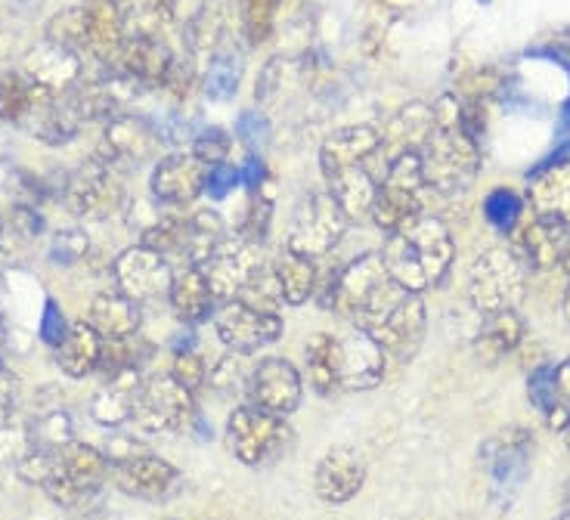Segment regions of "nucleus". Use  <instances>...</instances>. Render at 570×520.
<instances>
[{"label": "nucleus", "instance_id": "obj_40", "mask_svg": "<svg viewBox=\"0 0 570 520\" xmlns=\"http://www.w3.org/2000/svg\"><path fill=\"white\" fill-rule=\"evenodd\" d=\"M153 130L146 127V121H134V118H121L109 127V146L118 155H142L153 146Z\"/></svg>", "mask_w": 570, "mask_h": 520}, {"label": "nucleus", "instance_id": "obj_62", "mask_svg": "<svg viewBox=\"0 0 570 520\" xmlns=\"http://www.w3.org/2000/svg\"><path fill=\"white\" fill-rule=\"evenodd\" d=\"M564 520H570V514H568V518H564Z\"/></svg>", "mask_w": 570, "mask_h": 520}, {"label": "nucleus", "instance_id": "obj_39", "mask_svg": "<svg viewBox=\"0 0 570 520\" xmlns=\"http://www.w3.org/2000/svg\"><path fill=\"white\" fill-rule=\"evenodd\" d=\"M29 436H31V447H47V450L69 443L71 440L69 415H66L62 409H47V412H41V415L31 422Z\"/></svg>", "mask_w": 570, "mask_h": 520}, {"label": "nucleus", "instance_id": "obj_36", "mask_svg": "<svg viewBox=\"0 0 570 520\" xmlns=\"http://www.w3.org/2000/svg\"><path fill=\"white\" fill-rule=\"evenodd\" d=\"M220 245H224V220L214 212L193 214L189 229H186V264H193V267L208 264Z\"/></svg>", "mask_w": 570, "mask_h": 520}, {"label": "nucleus", "instance_id": "obj_28", "mask_svg": "<svg viewBox=\"0 0 570 520\" xmlns=\"http://www.w3.org/2000/svg\"><path fill=\"white\" fill-rule=\"evenodd\" d=\"M102 356V335L87 323L69 325V335L57 347V366L69 375V379H85L90 372L100 369Z\"/></svg>", "mask_w": 570, "mask_h": 520}, {"label": "nucleus", "instance_id": "obj_14", "mask_svg": "<svg viewBox=\"0 0 570 520\" xmlns=\"http://www.w3.org/2000/svg\"><path fill=\"white\" fill-rule=\"evenodd\" d=\"M66 205L78 217L102 220L121 208V186L112 180V170L106 161L94 158L75 170L66 186Z\"/></svg>", "mask_w": 570, "mask_h": 520}, {"label": "nucleus", "instance_id": "obj_22", "mask_svg": "<svg viewBox=\"0 0 570 520\" xmlns=\"http://www.w3.org/2000/svg\"><path fill=\"white\" fill-rule=\"evenodd\" d=\"M570 252V224L558 220H542L537 217L533 224L521 233L518 239V257L524 261V267H556Z\"/></svg>", "mask_w": 570, "mask_h": 520}, {"label": "nucleus", "instance_id": "obj_41", "mask_svg": "<svg viewBox=\"0 0 570 520\" xmlns=\"http://www.w3.org/2000/svg\"><path fill=\"white\" fill-rule=\"evenodd\" d=\"M276 19V0H243V31L252 43L271 38Z\"/></svg>", "mask_w": 570, "mask_h": 520}, {"label": "nucleus", "instance_id": "obj_50", "mask_svg": "<svg viewBox=\"0 0 570 520\" xmlns=\"http://www.w3.org/2000/svg\"><path fill=\"white\" fill-rule=\"evenodd\" d=\"M69 335V323H66V316H62V310L53 297H47V304H43V316H41V337L43 344H50L53 351H57L59 344L66 341Z\"/></svg>", "mask_w": 570, "mask_h": 520}, {"label": "nucleus", "instance_id": "obj_25", "mask_svg": "<svg viewBox=\"0 0 570 520\" xmlns=\"http://www.w3.org/2000/svg\"><path fill=\"white\" fill-rule=\"evenodd\" d=\"M140 304L134 297L121 295V292H102L94 297L87 323L94 325L102 335V341H118V337H130L140 332Z\"/></svg>", "mask_w": 570, "mask_h": 520}, {"label": "nucleus", "instance_id": "obj_15", "mask_svg": "<svg viewBox=\"0 0 570 520\" xmlns=\"http://www.w3.org/2000/svg\"><path fill=\"white\" fill-rule=\"evenodd\" d=\"M264 267V257L257 242H224L217 252L212 254L208 264H202L208 285H212L214 301H236L248 279L255 276L257 269Z\"/></svg>", "mask_w": 570, "mask_h": 520}, {"label": "nucleus", "instance_id": "obj_2", "mask_svg": "<svg viewBox=\"0 0 570 520\" xmlns=\"http://www.w3.org/2000/svg\"><path fill=\"white\" fill-rule=\"evenodd\" d=\"M382 261L400 288L422 295L446 276L453 264V239L438 217H415L403 229L391 233Z\"/></svg>", "mask_w": 570, "mask_h": 520}, {"label": "nucleus", "instance_id": "obj_1", "mask_svg": "<svg viewBox=\"0 0 570 520\" xmlns=\"http://www.w3.org/2000/svg\"><path fill=\"white\" fill-rule=\"evenodd\" d=\"M19 478L35 487H43L47 496L59 506H78L87 496L100 490L109 478V459L100 450L69 440L62 447H31L22 462L16 464Z\"/></svg>", "mask_w": 570, "mask_h": 520}, {"label": "nucleus", "instance_id": "obj_48", "mask_svg": "<svg viewBox=\"0 0 570 520\" xmlns=\"http://www.w3.org/2000/svg\"><path fill=\"white\" fill-rule=\"evenodd\" d=\"M236 134L248 149H264L271 143V121L261 112H243L236 121Z\"/></svg>", "mask_w": 570, "mask_h": 520}, {"label": "nucleus", "instance_id": "obj_56", "mask_svg": "<svg viewBox=\"0 0 570 520\" xmlns=\"http://www.w3.org/2000/svg\"><path fill=\"white\" fill-rule=\"evenodd\" d=\"M264 174H267L264 161L261 158H248L243 168H239V184L248 186V189H257V186L264 184Z\"/></svg>", "mask_w": 570, "mask_h": 520}, {"label": "nucleus", "instance_id": "obj_5", "mask_svg": "<svg viewBox=\"0 0 570 520\" xmlns=\"http://www.w3.org/2000/svg\"><path fill=\"white\" fill-rule=\"evenodd\" d=\"M419 165H422L425 186L453 196V193L469 189L471 180H474L478 149L462 134V127H441V130H431V137L422 143Z\"/></svg>", "mask_w": 570, "mask_h": 520}, {"label": "nucleus", "instance_id": "obj_24", "mask_svg": "<svg viewBox=\"0 0 570 520\" xmlns=\"http://www.w3.org/2000/svg\"><path fill=\"white\" fill-rule=\"evenodd\" d=\"M379 146H382V137L372 127H347V130L332 134L323 146L326 177H335V174L351 168H363L372 155L379 153Z\"/></svg>", "mask_w": 570, "mask_h": 520}, {"label": "nucleus", "instance_id": "obj_57", "mask_svg": "<svg viewBox=\"0 0 570 520\" xmlns=\"http://www.w3.org/2000/svg\"><path fill=\"white\" fill-rule=\"evenodd\" d=\"M558 137L570 140V99L561 106V115H558Z\"/></svg>", "mask_w": 570, "mask_h": 520}, {"label": "nucleus", "instance_id": "obj_20", "mask_svg": "<svg viewBox=\"0 0 570 520\" xmlns=\"http://www.w3.org/2000/svg\"><path fill=\"white\" fill-rule=\"evenodd\" d=\"M205 174L208 168L196 155H168L153 170V193L165 205H189L205 193Z\"/></svg>", "mask_w": 570, "mask_h": 520}, {"label": "nucleus", "instance_id": "obj_21", "mask_svg": "<svg viewBox=\"0 0 570 520\" xmlns=\"http://www.w3.org/2000/svg\"><path fill=\"white\" fill-rule=\"evenodd\" d=\"M85 47L100 59L118 57L125 38V10L118 0H85Z\"/></svg>", "mask_w": 570, "mask_h": 520}, {"label": "nucleus", "instance_id": "obj_31", "mask_svg": "<svg viewBox=\"0 0 570 520\" xmlns=\"http://www.w3.org/2000/svg\"><path fill=\"white\" fill-rule=\"evenodd\" d=\"M118 62H121V69H125L130 81H161L165 71L171 69L168 50L158 41H153V35L128 38L118 50Z\"/></svg>", "mask_w": 570, "mask_h": 520}, {"label": "nucleus", "instance_id": "obj_16", "mask_svg": "<svg viewBox=\"0 0 570 520\" xmlns=\"http://www.w3.org/2000/svg\"><path fill=\"white\" fill-rule=\"evenodd\" d=\"M301 375L283 356L261 360L248 375V394L257 409H267L273 415H292L301 406Z\"/></svg>", "mask_w": 570, "mask_h": 520}, {"label": "nucleus", "instance_id": "obj_55", "mask_svg": "<svg viewBox=\"0 0 570 520\" xmlns=\"http://www.w3.org/2000/svg\"><path fill=\"white\" fill-rule=\"evenodd\" d=\"M16 415V387L10 381H0V428L13 424Z\"/></svg>", "mask_w": 570, "mask_h": 520}, {"label": "nucleus", "instance_id": "obj_49", "mask_svg": "<svg viewBox=\"0 0 570 520\" xmlns=\"http://www.w3.org/2000/svg\"><path fill=\"white\" fill-rule=\"evenodd\" d=\"M267 229H271V202H252L239 224V239L264 242Z\"/></svg>", "mask_w": 570, "mask_h": 520}, {"label": "nucleus", "instance_id": "obj_45", "mask_svg": "<svg viewBox=\"0 0 570 520\" xmlns=\"http://www.w3.org/2000/svg\"><path fill=\"white\" fill-rule=\"evenodd\" d=\"M171 379L189 391V394H199L202 384L208 379V366L202 363V356L196 351H184L174 356V369H171Z\"/></svg>", "mask_w": 570, "mask_h": 520}, {"label": "nucleus", "instance_id": "obj_23", "mask_svg": "<svg viewBox=\"0 0 570 520\" xmlns=\"http://www.w3.org/2000/svg\"><path fill=\"white\" fill-rule=\"evenodd\" d=\"M140 369H125V372H115L109 379L102 381V387L94 394L90 403V415L94 422L102 428H118V424L130 422V412H134V400L140 394Z\"/></svg>", "mask_w": 570, "mask_h": 520}, {"label": "nucleus", "instance_id": "obj_34", "mask_svg": "<svg viewBox=\"0 0 570 520\" xmlns=\"http://www.w3.org/2000/svg\"><path fill=\"white\" fill-rule=\"evenodd\" d=\"M307 375L316 394L332 396L342 391V369H338V337L316 332L307 341Z\"/></svg>", "mask_w": 570, "mask_h": 520}, {"label": "nucleus", "instance_id": "obj_11", "mask_svg": "<svg viewBox=\"0 0 570 520\" xmlns=\"http://www.w3.org/2000/svg\"><path fill=\"white\" fill-rule=\"evenodd\" d=\"M193 419V394L184 391L171 375H156L142 381L140 394L134 400L130 422L142 434H174Z\"/></svg>", "mask_w": 570, "mask_h": 520}, {"label": "nucleus", "instance_id": "obj_60", "mask_svg": "<svg viewBox=\"0 0 570 520\" xmlns=\"http://www.w3.org/2000/svg\"><path fill=\"white\" fill-rule=\"evenodd\" d=\"M0 356H3V332H0ZM0 366H3V360H0Z\"/></svg>", "mask_w": 570, "mask_h": 520}, {"label": "nucleus", "instance_id": "obj_32", "mask_svg": "<svg viewBox=\"0 0 570 520\" xmlns=\"http://www.w3.org/2000/svg\"><path fill=\"white\" fill-rule=\"evenodd\" d=\"M53 94L35 85L29 75H3L0 78V118L7 121H26L41 112L43 106H50Z\"/></svg>", "mask_w": 570, "mask_h": 520}, {"label": "nucleus", "instance_id": "obj_43", "mask_svg": "<svg viewBox=\"0 0 570 520\" xmlns=\"http://www.w3.org/2000/svg\"><path fill=\"white\" fill-rule=\"evenodd\" d=\"M484 214L499 233H512L518 217H521V198L512 189H493L484 202Z\"/></svg>", "mask_w": 570, "mask_h": 520}, {"label": "nucleus", "instance_id": "obj_59", "mask_svg": "<svg viewBox=\"0 0 570 520\" xmlns=\"http://www.w3.org/2000/svg\"><path fill=\"white\" fill-rule=\"evenodd\" d=\"M564 313H568V320H570V288H568V297H564Z\"/></svg>", "mask_w": 570, "mask_h": 520}, {"label": "nucleus", "instance_id": "obj_3", "mask_svg": "<svg viewBox=\"0 0 570 520\" xmlns=\"http://www.w3.org/2000/svg\"><path fill=\"white\" fill-rule=\"evenodd\" d=\"M394 288H397V282L391 279L382 254H363V257L351 261L342 273L316 285L314 295H320L323 307L338 313L342 320L360 328L372 316V310L379 307Z\"/></svg>", "mask_w": 570, "mask_h": 520}, {"label": "nucleus", "instance_id": "obj_53", "mask_svg": "<svg viewBox=\"0 0 570 520\" xmlns=\"http://www.w3.org/2000/svg\"><path fill=\"white\" fill-rule=\"evenodd\" d=\"M41 214L31 212V208H13V229L22 239H35L41 233Z\"/></svg>", "mask_w": 570, "mask_h": 520}, {"label": "nucleus", "instance_id": "obj_9", "mask_svg": "<svg viewBox=\"0 0 570 520\" xmlns=\"http://www.w3.org/2000/svg\"><path fill=\"white\" fill-rule=\"evenodd\" d=\"M422 165H419V153H403L391 161L387 177L382 189L375 193V205H372V220L382 226L385 233H397L403 226L422 217Z\"/></svg>", "mask_w": 570, "mask_h": 520}, {"label": "nucleus", "instance_id": "obj_58", "mask_svg": "<svg viewBox=\"0 0 570 520\" xmlns=\"http://www.w3.org/2000/svg\"><path fill=\"white\" fill-rule=\"evenodd\" d=\"M3 297H7V288H3V276H0V307H3Z\"/></svg>", "mask_w": 570, "mask_h": 520}, {"label": "nucleus", "instance_id": "obj_8", "mask_svg": "<svg viewBox=\"0 0 570 520\" xmlns=\"http://www.w3.org/2000/svg\"><path fill=\"white\" fill-rule=\"evenodd\" d=\"M229 450L248 468L273 462L292 443V428L283 415H273L267 409L239 406L227 422Z\"/></svg>", "mask_w": 570, "mask_h": 520}, {"label": "nucleus", "instance_id": "obj_10", "mask_svg": "<svg viewBox=\"0 0 570 520\" xmlns=\"http://www.w3.org/2000/svg\"><path fill=\"white\" fill-rule=\"evenodd\" d=\"M347 217L338 208V202L332 193H311L298 205L295 212V224H292V236H288V252H298L304 257H326L347 229Z\"/></svg>", "mask_w": 570, "mask_h": 520}, {"label": "nucleus", "instance_id": "obj_33", "mask_svg": "<svg viewBox=\"0 0 570 520\" xmlns=\"http://www.w3.org/2000/svg\"><path fill=\"white\" fill-rule=\"evenodd\" d=\"M328 193L338 202L347 220H363L372 214L379 186L372 184V177L363 168H351L328 177Z\"/></svg>", "mask_w": 570, "mask_h": 520}, {"label": "nucleus", "instance_id": "obj_61", "mask_svg": "<svg viewBox=\"0 0 570 520\" xmlns=\"http://www.w3.org/2000/svg\"><path fill=\"white\" fill-rule=\"evenodd\" d=\"M0 233H3V226H0Z\"/></svg>", "mask_w": 570, "mask_h": 520}, {"label": "nucleus", "instance_id": "obj_17", "mask_svg": "<svg viewBox=\"0 0 570 520\" xmlns=\"http://www.w3.org/2000/svg\"><path fill=\"white\" fill-rule=\"evenodd\" d=\"M363 483H366V459L354 447H335L316 464L314 490L328 506L351 502L363 490Z\"/></svg>", "mask_w": 570, "mask_h": 520}, {"label": "nucleus", "instance_id": "obj_18", "mask_svg": "<svg viewBox=\"0 0 570 520\" xmlns=\"http://www.w3.org/2000/svg\"><path fill=\"white\" fill-rule=\"evenodd\" d=\"M387 353L366 332L354 328L351 335L338 337V369H342V391H372L385 379Z\"/></svg>", "mask_w": 570, "mask_h": 520}, {"label": "nucleus", "instance_id": "obj_42", "mask_svg": "<svg viewBox=\"0 0 570 520\" xmlns=\"http://www.w3.org/2000/svg\"><path fill=\"white\" fill-rule=\"evenodd\" d=\"M248 375H252V369L245 366V353H229L214 363L212 384L220 394H236V391L248 387Z\"/></svg>", "mask_w": 570, "mask_h": 520}, {"label": "nucleus", "instance_id": "obj_37", "mask_svg": "<svg viewBox=\"0 0 570 520\" xmlns=\"http://www.w3.org/2000/svg\"><path fill=\"white\" fill-rule=\"evenodd\" d=\"M239 81H243V59H239V53L236 50L214 53L208 75H205V94H208V99L224 102V99H229L239 90Z\"/></svg>", "mask_w": 570, "mask_h": 520}, {"label": "nucleus", "instance_id": "obj_12", "mask_svg": "<svg viewBox=\"0 0 570 520\" xmlns=\"http://www.w3.org/2000/svg\"><path fill=\"white\" fill-rule=\"evenodd\" d=\"M214 328L229 351L248 356L283 335V320L276 313L248 307L243 301H227L214 313Z\"/></svg>", "mask_w": 570, "mask_h": 520}, {"label": "nucleus", "instance_id": "obj_35", "mask_svg": "<svg viewBox=\"0 0 570 520\" xmlns=\"http://www.w3.org/2000/svg\"><path fill=\"white\" fill-rule=\"evenodd\" d=\"M273 273H276V279H279V292H283L285 304H292V307H298V304H307L311 295L316 292V267L311 257H304L298 252H288L285 248L279 254V261L273 264Z\"/></svg>", "mask_w": 570, "mask_h": 520}, {"label": "nucleus", "instance_id": "obj_13", "mask_svg": "<svg viewBox=\"0 0 570 520\" xmlns=\"http://www.w3.org/2000/svg\"><path fill=\"white\" fill-rule=\"evenodd\" d=\"M171 264L146 245H134L128 252L118 254L115 261V282L121 295L140 301H156V297L171 292Z\"/></svg>", "mask_w": 570, "mask_h": 520}, {"label": "nucleus", "instance_id": "obj_26", "mask_svg": "<svg viewBox=\"0 0 570 520\" xmlns=\"http://www.w3.org/2000/svg\"><path fill=\"white\" fill-rule=\"evenodd\" d=\"M530 202L542 220L570 224V165L537 170L530 184Z\"/></svg>", "mask_w": 570, "mask_h": 520}, {"label": "nucleus", "instance_id": "obj_6", "mask_svg": "<svg viewBox=\"0 0 570 520\" xmlns=\"http://www.w3.org/2000/svg\"><path fill=\"white\" fill-rule=\"evenodd\" d=\"M524 282H528V269L512 248H490L471 267V304L484 316L499 310H514L524 297Z\"/></svg>", "mask_w": 570, "mask_h": 520}, {"label": "nucleus", "instance_id": "obj_51", "mask_svg": "<svg viewBox=\"0 0 570 520\" xmlns=\"http://www.w3.org/2000/svg\"><path fill=\"white\" fill-rule=\"evenodd\" d=\"M239 184V168H233L227 161L220 165H212L208 174H205V193L212 198H227Z\"/></svg>", "mask_w": 570, "mask_h": 520}, {"label": "nucleus", "instance_id": "obj_54", "mask_svg": "<svg viewBox=\"0 0 570 520\" xmlns=\"http://www.w3.org/2000/svg\"><path fill=\"white\" fill-rule=\"evenodd\" d=\"M552 409H568L570 412V360L556 366V406Z\"/></svg>", "mask_w": 570, "mask_h": 520}, {"label": "nucleus", "instance_id": "obj_4", "mask_svg": "<svg viewBox=\"0 0 570 520\" xmlns=\"http://www.w3.org/2000/svg\"><path fill=\"white\" fill-rule=\"evenodd\" d=\"M360 332L375 337L391 360L410 363L425 337V304H422V297L397 285L375 307L370 320L360 325Z\"/></svg>", "mask_w": 570, "mask_h": 520}, {"label": "nucleus", "instance_id": "obj_47", "mask_svg": "<svg viewBox=\"0 0 570 520\" xmlns=\"http://www.w3.org/2000/svg\"><path fill=\"white\" fill-rule=\"evenodd\" d=\"M229 137L220 130V127H212V130H202L196 134V140H193V155L199 158L202 165H220L229 153Z\"/></svg>", "mask_w": 570, "mask_h": 520}, {"label": "nucleus", "instance_id": "obj_19", "mask_svg": "<svg viewBox=\"0 0 570 520\" xmlns=\"http://www.w3.org/2000/svg\"><path fill=\"white\" fill-rule=\"evenodd\" d=\"M115 468V487L121 492H128L134 499H146V502H161L168 499L177 483H180V474L177 468L168 464L158 455H149V452H140L128 462L112 464Z\"/></svg>", "mask_w": 570, "mask_h": 520}, {"label": "nucleus", "instance_id": "obj_30", "mask_svg": "<svg viewBox=\"0 0 570 520\" xmlns=\"http://www.w3.org/2000/svg\"><path fill=\"white\" fill-rule=\"evenodd\" d=\"M78 62H75V53L69 47H59V43H43L41 50H35L29 59H26V75H29L35 85H41L43 90L57 94V90H66V87L78 78Z\"/></svg>", "mask_w": 570, "mask_h": 520}, {"label": "nucleus", "instance_id": "obj_46", "mask_svg": "<svg viewBox=\"0 0 570 520\" xmlns=\"http://www.w3.org/2000/svg\"><path fill=\"white\" fill-rule=\"evenodd\" d=\"M528 394L542 419L556 406V366H540L528 381Z\"/></svg>", "mask_w": 570, "mask_h": 520}, {"label": "nucleus", "instance_id": "obj_52", "mask_svg": "<svg viewBox=\"0 0 570 520\" xmlns=\"http://www.w3.org/2000/svg\"><path fill=\"white\" fill-rule=\"evenodd\" d=\"M31 450L29 431H13V424L0 428V464L22 462V455Z\"/></svg>", "mask_w": 570, "mask_h": 520}, {"label": "nucleus", "instance_id": "obj_27", "mask_svg": "<svg viewBox=\"0 0 570 520\" xmlns=\"http://www.w3.org/2000/svg\"><path fill=\"white\" fill-rule=\"evenodd\" d=\"M521 337H524V323H521V316L514 310L487 313L484 325L474 335V356L481 363L493 366V363H499L502 356H509L521 344Z\"/></svg>", "mask_w": 570, "mask_h": 520}, {"label": "nucleus", "instance_id": "obj_38", "mask_svg": "<svg viewBox=\"0 0 570 520\" xmlns=\"http://www.w3.org/2000/svg\"><path fill=\"white\" fill-rule=\"evenodd\" d=\"M186 229H189V217H158L156 224L142 233V245L153 248L161 257H184L186 261Z\"/></svg>", "mask_w": 570, "mask_h": 520}, {"label": "nucleus", "instance_id": "obj_7", "mask_svg": "<svg viewBox=\"0 0 570 520\" xmlns=\"http://www.w3.org/2000/svg\"><path fill=\"white\" fill-rule=\"evenodd\" d=\"M530 452L533 436L524 428H509L493 440H487L481 450V464L490 478V502L505 511L521 496L530 474Z\"/></svg>", "mask_w": 570, "mask_h": 520}, {"label": "nucleus", "instance_id": "obj_44", "mask_svg": "<svg viewBox=\"0 0 570 520\" xmlns=\"http://www.w3.org/2000/svg\"><path fill=\"white\" fill-rule=\"evenodd\" d=\"M87 252H90V242L81 229H62L50 242V261L57 267H71V264L85 261Z\"/></svg>", "mask_w": 570, "mask_h": 520}, {"label": "nucleus", "instance_id": "obj_29", "mask_svg": "<svg viewBox=\"0 0 570 520\" xmlns=\"http://www.w3.org/2000/svg\"><path fill=\"white\" fill-rule=\"evenodd\" d=\"M168 297H171L174 313L184 323H202L214 307V292L208 285V276H205V269L193 267V264H186L180 273H174Z\"/></svg>", "mask_w": 570, "mask_h": 520}]
</instances>
